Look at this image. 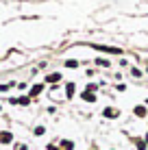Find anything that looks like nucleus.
Wrapping results in <instances>:
<instances>
[{
	"label": "nucleus",
	"mask_w": 148,
	"mask_h": 150,
	"mask_svg": "<svg viewBox=\"0 0 148 150\" xmlns=\"http://www.w3.org/2000/svg\"><path fill=\"white\" fill-rule=\"evenodd\" d=\"M91 48H94V50H100V52H109V54H122V48H113V46H100V44H94Z\"/></svg>",
	"instance_id": "obj_1"
},
{
	"label": "nucleus",
	"mask_w": 148,
	"mask_h": 150,
	"mask_svg": "<svg viewBox=\"0 0 148 150\" xmlns=\"http://www.w3.org/2000/svg\"><path fill=\"white\" fill-rule=\"evenodd\" d=\"M103 115L109 117V120H115V117H120V111L115 109V107H105V109H103Z\"/></svg>",
	"instance_id": "obj_2"
},
{
	"label": "nucleus",
	"mask_w": 148,
	"mask_h": 150,
	"mask_svg": "<svg viewBox=\"0 0 148 150\" xmlns=\"http://www.w3.org/2000/svg\"><path fill=\"white\" fill-rule=\"evenodd\" d=\"M42 91H44V85H42V83H37V85H33V87H30L28 96H30V98H37L39 94H42Z\"/></svg>",
	"instance_id": "obj_3"
},
{
	"label": "nucleus",
	"mask_w": 148,
	"mask_h": 150,
	"mask_svg": "<svg viewBox=\"0 0 148 150\" xmlns=\"http://www.w3.org/2000/svg\"><path fill=\"white\" fill-rule=\"evenodd\" d=\"M13 142V133H9V131H2L0 133V144H4V146H7V144H11Z\"/></svg>",
	"instance_id": "obj_4"
},
{
	"label": "nucleus",
	"mask_w": 148,
	"mask_h": 150,
	"mask_svg": "<svg viewBox=\"0 0 148 150\" xmlns=\"http://www.w3.org/2000/svg\"><path fill=\"white\" fill-rule=\"evenodd\" d=\"M133 113H135L137 117H146L148 115V109H146V105H137L135 109H133Z\"/></svg>",
	"instance_id": "obj_5"
},
{
	"label": "nucleus",
	"mask_w": 148,
	"mask_h": 150,
	"mask_svg": "<svg viewBox=\"0 0 148 150\" xmlns=\"http://www.w3.org/2000/svg\"><path fill=\"white\" fill-rule=\"evenodd\" d=\"M59 81H61V74H59V72H52V74L46 76V83H50V85H57Z\"/></svg>",
	"instance_id": "obj_6"
},
{
	"label": "nucleus",
	"mask_w": 148,
	"mask_h": 150,
	"mask_svg": "<svg viewBox=\"0 0 148 150\" xmlns=\"http://www.w3.org/2000/svg\"><path fill=\"white\" fill-rule=\"evenodd\" d=\"M81 98H83L85 102H96V94H94V91H83Z\"/></svg>",
	"instance_id": "obj_7"
},
{
	"label": "nucleus",
	"mask_w": 148,
	"mask_h": 150,
	"mask_svg": "<svg viewBox=\"0 0 148 150\" xmlns=\"http://www.w3.org/2000/svg\"><path fill=\"white\" fill-rule=\"evenodd\" d=\"M74 89H76V85H74L72 81H70L68 85H65V96H68V98H72V96H74Z\"/></svg>",
	"instance_id": "obj_8"
},
{
	"label": "nucleus",
	"mask_w": 148,
	"mask_h": 150,
	"mask_svg": "<svg viewBox=\"0 0 148 150\" xmlns=\"http://www.w3.org/2000/svg\"><path fill=\"white\" fill-rule=\"evenodd\" d=\"M18 105L28 107V105H30V96H20V98H18Z\"/></svg>",
	"instance_id": "obj_9"
},
{
	"label": "nucleus",
	"mask_w": 148,
	"mask_h": 150,
	"mask_svg": "<svg viewBox=\"0 0 148 150\" xmlns=\"http://www.w3.org/2000/svg\"><path fill=\"white\" fill-rule=\"evenodd\" d=\"M61 148H63V150H74V142H70V139H63V142H61Z\"/></svg>",
	"instance_id": "obj_10"
},
{
	"label": "nucleus",
	"mask_w": 148,
	"mask_h": 150,
	"mask_svg": "<svg viewBox=\"0 0 148 150\" xmlns=\"http://www.w3.org/2000/svg\"><path fill=\"white\" fill-rule=\"evenodd\" d=\"M65 68H70V70L79 68V61H76V59H68V61H65Z\"/></svg>",
	"instance_id": "obj_11"
},
{
	"label": "nucleus",
	"mask_w": 148,
	"mask_h": 150,
	"mask_svg": "<svg viewBox=\"0 0 148 150\" xmlns=\"http://www.w3.org/2000/svg\"><path fill=\"white\" fill-rule=\"evenodd\" d=\"M96 63H98L100 68H109V65H111V63H109L107 59H103V57H98V59H96Z\"/></svg>",
	"instance_id": "obj_12"
},
{
	"label": "nucleus",
	"mask_w": 148,
	"mask_h": 150,
	"mask_svg": "<svg viewBox=\"0 0 148 150\" xmlns=\"http://www.w3.org/2000/svg\"><path fill=\"white\" fill-rule=\"evenodd\" d=\"M46 133V126H35V131H33V135H37V137H42Z\"/></svg>",
	"instance_id": "obj_13"
},
{
	"label": "nucleus",
	"mask_w": 148,
	"mask_h": 150,
	"mask_svg": "<svg viewBox=\"0 0 148 150\" xmlns=\"http://www.w3.org/2000/svg\"><path fill=\"white\" fill-rule=\"evenodd\" d=\"M135 144H137V150H146V146H148V144L144 142V139H137Z\"/></svg>",
	"instance_id": "obj_14"
},
{
	"label": "nucleus",
	"mask_w": 148,
	"mask_h": 150,
	"mask_svg": "<svg viewBox=\"0 0 148 150\" xmlns=\"http://www.w3.org/2000/svg\"><path fill=\"white\" fill-rule=\"evenodd\" d=\"M96 89H98V85H96V83H89V85L85 87V91H94V94H96Z\"/></svg>",
	"instance_id": "obj_15"
},
{
	"label": "nucleus",
	"mask_w": 148,
	"mask_h": 150,
	"mask_svg": "<svg viewBox=\"0 0 148 150\" xmlns=\"http://www.w3.org/2000/svg\"><path fill=\"white\" fill-rule=\"evenodd\" d=\"M131 74H133L135 79H140V76H142V70H137V68H131Z\"/></svg>",
	"instance_id": "obj_16"
},
{
	"label": "nucleus",
	"mask_w": 148,
	"mask_h": 150,
	"mask_svg": "<svg viewBox=\"0 0 148 150\" xmlns=\"http://www.w3.org/2000/svg\"><path fill=\"white\" fill-rule=\"evenodd\" d=\"M15 150H28L26 144H15Z\"/></svg>",
	"instance_id": "obj_17"
},
{
	"label": "nucleus",
	"mask_w": 148,
	"mask_h": 150,
	"mask_svg": "<svg viewBox=\"0 0 148 150\" xmlns=\"http://www.w3.org/2000/svg\"><path fill=\"white\" fill-rule=\"evenodd\" d=\"M115 89H118V91H124V89H126V85H124V83H120V85H115Z\"/></svg>",
	"instance_id": "obj_18"
},
{
	"label": "nucleus",
	"mask_w": 148,
	"mask_h": 150,
	"mask_svg": "<svg viewBox=\"0 0 148 150\" xmlns=\"http://www.w3.org/2000/svg\"><path fill=\"white\" fill-rule=\"evenodd\" d=\"M48 150H63V148H61V146L57 148V146H55V144H50V146H48Z\"/></svg>",
	"instance_id": "obj_19"
},
{
	"label": "nucleus",
	"mask_w": 148,
	"mask_h": 150,
	"mask_svg": "<svg viewBox=\"0 0 148 150\" xmlns=\"http://www.w3.org/2000/svg\"><path fill=\"white\" fill-rule=\"evenodd\" d=\"M144 142H146V144H148V133H146V137H144Z\"/></svg>",
	"instance_id": "obj_20"
},
{
	"label": "nucleus",
	"mask_w": 148,
	"mask_h": 150,
	"mask_svg": "<svg viewBox=\"0 0 148 150\" xmlns=\"http://www.w3.org/2000/svg\"><path fill=\"white\" fill-rule=\"evenodd\" d=\"M146 105H148V98H146Z\"/></svg>",
	"instance_id": "obj_21"
}]
</instances>
